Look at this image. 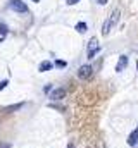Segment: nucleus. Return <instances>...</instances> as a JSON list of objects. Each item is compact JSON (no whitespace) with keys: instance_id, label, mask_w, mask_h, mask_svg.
<instances>
[{"instance_id":"nucleus-19","label":"nucleus","mask_w":138,"mask_h":148,"mask_svg":"<svg viewBox=\"0 0 138 148\" xmlns=\"http://www.w3.org/2000/svg\"><path fill=\"white\" fill-rule=\"evenodd\" d=\"M137 69H138V62H137Z\"/></svg>"},{"instance_id":"nucleus-13","label":"nucleus","mask_w":138,"mask_h":148,"mask_svg":"<svg viewBox=\"0 0 138 148\" xmlns=\"http://www.w3.org/2000/svg\"><path fill=\"white\" fill-rule=\"evenodd\" d=\"M7 84H9V81H7V79H3V81H0V91H2V90H3V88L7 86Z\"/></svg>"},{"instance_id":"nucleus-3","label":"nucleus","mask_w":138,"mask_h":148,"mask_svg":"<svg viewBox=\"0 0 138 148\" xmlns=\"http://www.w3.org/2000/svg\"><path fill=\"white\" fill-rule=\"evenodd\" d=\"M88 43H90V45H88V59H93V57L97 55V52L100 50V47H99V40H97V38H92Z\"/></svg>"},{"instance_id":"nucleus-14","label":"nucleus","mask_w":138,"mask_h":148,"mask_svg":"<svg viewBox=\"0 0 138 148\" xmlns=\"http://www.w3.org/2000/svg\"><path fill=\"white\" fill-rule=\"evenodd\" d=\"M78 2H79V0H66L68 5H74V3H78Z\"/></svg>"},{"instance_id":"nucleus-7","label":"nucleus","mask_w":138,"mask_h":148,"mask_svg":"<svg viewBox=\"0 0 138 148\" xmlns=\"http://www.w3.org/2000/svg\"><path fill=\"white\" fill-rule=\"evenodd\" d=\"M52 67H54V64H52L50 60H43V62L40 64V67H38V71H40V73H47V71H50Z\"/></svg>"},{"instance_id":"nucleus-1","label":"nucleus","mask_w":138,"mask_h":148,"mask_svg":"<svg viewBox=\"0 0 138 148\" xmlns=\"http://www.w3.org/2000/svg\"><path fill=\"white\" fill-rule=\"evenodd\" d=\"M119 17H121V10H119V9H114V10L110 12L109 19L104 23V26H102V35H104V36H107V35L110 33V29L119 23Z\"/></svg>"},{"instance_id":"nucleus-16","label":"nucleus","mask_w":138,"mask_h":148,"mask_svg":"<svg viewBox=\"0 0 138 148\" xmlns=\"http://www.w3.org/2000/svg\"><path fill=\"white\" fill-rule=\"evenodd\" d=\"M99 3H100V5H105V3H107V0H99Z\"/></svg>"},{"instance_id":"nucleus-18","label":"nucleus","mask_w":138,"mask_h":148,"mask_svg":"<svg viewBox=\"0 0 138 148\" xmlns=\"http://www.w3.org/2000/svg\"><path fill=\"white\" fill-rule=\"evenodd\" d=\"M33 2H40V0H33Z\"/></svg>"},{"instance_id":"nucleus-6","label":"nucleus","mask_w":138,"mask_h":148,"mask_svg":"<svg viewBox=\"0 0 138 148\" xmlns=\"http://www.w3.org/2000/svg\"><path fill=\"white\" fill-rule=\"evenodd\" d=\"M126 66H128V57H126V55H121V57H119V62H117V66H116V71L121 73V71L126 69Z\"/></svg>"},{"instance_id":"nucleus-9","label":"nucleus","mask_w":138,"mask_h":148,"mask_svg":"<svg viewBox=\"0 0 138 148\" xmlns=\"http://www.w3.org/2000/svg\"><path fill=\"white\" fill-rule=\"evenodd\" d=\"M23 105H24V103H14V105H9V107L3 109V112H7V114L16 112V110H19V109H23Z\"/></svg>"},{"instance_id":"nucleus-12","label":"nucleus","mask_w":138,"mask_h":148,"mask_svg":"<svg viewBox=\"0 0 138 148\" xmlns=\"http://www.w3.org/2000/svg\"><path fill=\"white\" fill-rule=\"evenodd\" d=\"M55 66H57L59 69H64V67L68 66V62H66V60H57V62H55Z\"/></svg>"},{"instance_id":"nucleus-15","label":"nucleus","mask_w":138,"mask_h":148,"mask_svg":"<svg viewBox=\"0 0 138 148\" xmlns=\"http://www.w3.org/2000/svg\"><path fill=\"white\" fill-rule=\"evenodd\" d=\"M0 148H10V145H5V143H0Z\"/></svg>"},{"instance_id":"nucleus-5","label":"nucleus","mask_w":138,"mask_h":148,"mask_svg":"<svg viewBox=\"0 0 138 148\" xmlns=\"http://www.w3.org/2000/svg\"><path fill=\"white\" fill-rule=\"evenodd\" d=\"M66 88H57V90H52L50 91V100H62L66 97Z\"/></svg>"},{"instance_id":"nucleus-2","label":"nucleus","mask_w":138,"mask_h":148,"mask_svg":"<svg viewBox=\"0 0 138 148\" xmlns=\"http://www.w3.org/2000/svg\"><path fill=\"white\" fill-rule=\"evenodd\" d=\"M9 7L12 10H16V12H21V14L28 12V5L23 0H9Z\"/></svg>"},{"instance_id":"nucleus-8","label":"nucleus","mask_w":138,"mask_h":148,"mask_svg":"<svg viewBox=\"0 0 138 148\" xmlns=\"http://www.w3.org/2000/svg\"><path fill=\"white\" fill-rule=\"evenodd\" d=\"M137 143H138V127L130 134V138H128V145H130V147H135Z\"/></svg>"},{"instance_id":"nucleus-4","label":"nucleus","mask_w":138,"mask_h":148,"mask_svg":"<svg viewBox=\"0 0 138 148\" xmlns=\"http://www.w3.org/2000/svg\"><path fill=\"white\" fill-rule=\"evenodd\" d=\"M92 71H93L92 66H86V64H85V66H81V67L78 69V77H79V79H90V77H92Z\"/></svg>"},{"instance_id":"nucleus-17","label":"nucleus","mask_w":138,"mask_h":148,"mask_svg":"<svg viewBox=\"0 0 138 148\" xmlns=\"http://www.w3.org/2000/svg\"><path fill=\"white\" fill-rule=\"evenodd\" d=\"M68 148H74V145H72V143H69V145H68Z\"/></svg>"},{"instance_id":"nucleus-11","label":"nucleus","mask_w":138,"mask_h":148,"mask_svg":"<svg viewBox=\"0 0 138 148\" xmlns=\"http://www.w3.org/2000/svg\"><path fill=\"white\" fill-rule=\"evenodd\" d=\"M9 33V29H7V26L3 24V23H0V36H5Z\"/></svg>"},{"instance_id":"nucleus-10","label":"nucleus","mask_w":138,"mask_h":148,"mask_svg":"<svg viewBox=\"0 0 138 148\" xmlns=\"http://www.w3.org/2000/svg\"><path fill=\"white\" fill-rule=\"evenodd\" d=\"M86 29H88L86 23H78V24H76V31H78V33H85Z\"/></svg>"}]
</instances>
